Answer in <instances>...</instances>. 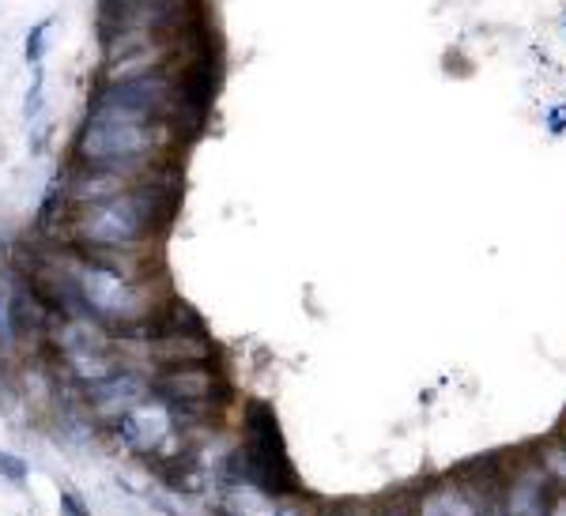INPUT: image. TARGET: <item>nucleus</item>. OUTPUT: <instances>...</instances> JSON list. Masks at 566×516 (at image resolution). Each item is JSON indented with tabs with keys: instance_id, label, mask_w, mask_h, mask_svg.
Listing matches in <instances>:
<instances>
[{
	"instance_id": "nucleus-11",
	"label": "nucleus",
	"mask_w": 566,
	"mask_h": 516,
	"mask_svg": "<svg viewBox=\"0 0 566 516\" xmlns=\"http://www.w3.org/2000/svg\"><path fill=\"white\" fill-rule=\"evenodd\" d=\"M57 509H61V516H91V505L72 486L57 490Z\"/></svg>"
},
{
	"instance_id": "nucleus-17",
	"label": "nucleus",
	"mask_w": 566,
	"mask_h": 516,
	"mask_svg": "<svg viewBox=\"0 0 566 516\" xmlns=\"http://www.w3.org/2000/svg\"><path fill=\"white\" fill-rule=\"evenodd\" d=\"M562 445H566V426H562Z\"/></svg>"
},
{
	"instance_id": "nucleus-4",
	"label": "nucleus",
	"mask_w": 566,
	"mask_h": 516,
	"mask_svg": "<svg viewBox=\"0 0 566 516\" xmlns=\"http://www.w3.org/2000/svg\"><path fill=\"white\" fill-rule=\"evenodd\" d=\"M152 392L170 400V403H186V408L212 411L215 403L227 400V381L219 377L212 362L205 366H170V370H155L152 374Z\"/></svg>"
},
{
	"instance_id": "nucleus-7",
	"label": "nucleus",
	"mask_w": 566,
	"mask_h": 516,
	"mask_svg": "<svg viewBox=\"0 0 566 516\" xmlns=\"http://www.w3.org/2000/svg\"><path fill=\"white\" fill-rule=\"evenodd\" d=\"M174 49H178V39H167V42H155L140 53H129V57H121L114 64H102V87L144 80V76H155V72L174 68Z\"/></svg>"
},
{
	"instance_id": "nucleus-2",
	"label": "nucleus",
	"mask_w": 566,
	"mask_h": 516,
	"mask_svg": "<svg viewBox=\"0 0 566 516\" xmlns=\"http://www.w3.org/2000/svg\"><path fill=\"white\" fill-rule=\"evenodd\" d=\"M174 185H162L159 174L144 177L136 189L87 204L68 215V237L76 249H148L152 234L170 219Z\"/></svg>"
},
{
	"instance_id": "nucleus-13",
	"label": "nucleus",
	"mask_w": 566,
	"mask_h": 516,
	"mask_svg": "<svg viewBox=\"0 0 566 516\" xmlns=\"http://www.w3.org/2000/svg\"><path fill=\"white\" fill-rule=\"evenodd\" d=\"M15 331H12V317H8V294H0V347H12Z\"/></svg>"
},
{
	"instance_id": "nucleus-3",
	"label": "nucleus",
	"mask_w": 566,
	"mask_h": 516,
	"mask_svg": "<svg viewBox=\"0 0 566 516\" xmlns=\"http://www.w3.org/2000/svg\"><path fill=\"white\" fill-rule=\"evenodd\" d=\"M65 264H68L72 283H76L83 317L95 321L106 331H118L121 340L133 336L136 328H144L159 313L148 280H125V275L87 261L80 249L68 253Z\"/></svg>"
},
{
	"instance_id": "nucleus-6",
	"label": "nucleus",
	"mask_w": 566,
	"mask_h": 516,
	"mask_svg": "<svg viewBox=\"0 0 566 516\" xmlns=\"http://www.w3.org/2000/svg\"><path fill=\"white\" fill-rule=\"evenodd\" d=\"M555 486H552V478L544 475L540 468V460H521L518 471L502 483V512L506 516H552L555 509Z\"/></svg>"
},
{
	"instance_id": "nucleus-9",
	"label": "nucleus",
	"mask_w": 566,
	"mask_h": 516,
	"mask_svg": "<svg viewBox=\"0 0 566 516\" xmlns=\"http://www.w3.org/2000/svg\"><path fill=\"white\" fill-rule=\"evenodd\" d=\"M49 27H53V20H42V23H34V27L27 30L23 53H27V64H34V68H39L42 57H46V34H49Z\"/></svg>"
},
{
	"instance_id": "nucleus-5",
	"label": "nucleus",
	"mask_w": 566,
	"mask_h": 516,
	"mask_svg": "<svg viewBox=\"0 0 566 516\" xmlns=\"http://www.w3.org/2000/svg\"><path fill=\"white\" fill-rule=\"evenodd\" d=\"M80 392H83V408L91 411V418L114 422L121 411H129L133 403L152 396V374H144L133 362H125L121 370H114L109 377H102L95 384H83Z\"/></svg>"
},
{
	"instance_id": "nucleus-18",
	"label": "nucleus",
	"mask_w": 566,
	"mask_h": 516,
	"mask_svg": "<svg viewBox=\"0 0 566 516\" xmlns=\"http://www.w3.org/2000/svg\"><path fill=\"white\" fill-rule=\"evenodd\" d=\"M0 264H4V253H0Z\"/></svg>"
},
{
	"instance_id": "nucleus-8",
	"label": "nucleus",
	"mask_w": 566,
	"mask_h": 516,
	"mask_svg": "<svg viewBox=\"0 0 566 516\" xmlns=\"http://www.w3.org/2000/svg\"><path fill=\"white\" fill-rule=\"evenodd\" d=\"M536 460H540L544 475L552 478L555 494H566V445H562V441H547V445H540Z\"/></svg>"
},
{
	"instance_id": "nucleus-1",
	"label": "nucleus",
	"mask_w": 566,
	"mask_h": 516,
	"mask_svg": "<svg viewBox=\"0 0 566 516\" xmlns=\"http://www.w3.org/2000/svg\"><path fill=\"white\" fill-rule=\"evenodd\" d=\"M174 125L148 121L129 109H114L91 102V114L76 136V166L91 170H114L125 177H152L159 170V155L167 151Z\"/></svg>"
},
{
	"instance_id": "nucleus-10",
	"label": "nucleus",
	"mask_w": 566,
	"mask_h": 516,
	"mask_svg": "<svg viewBox=\"0 0 566 516\" xmlns=\"http://www.w3.org/2000/svg\"><path fill=\"white\" fill-rule=\"evenodd\" d=\"M27 475H30V468H27V460H23V456H15V452H4V449H0V478H8V483L23 486V483H27Z\"/></svg>"
},
{
	"instance_id": "nucleus-15",
	"label": "nucleus",
	"mask_w": 566,
	"mask_h": 516,
	"mask_svg": "<svg viewBox=\"0 0 566 516\" xmlns=\"http://www.w3.org/2000/svg\"><path fill=\"white\" fill-rule=\"evenodd\" d=\"M370 516H412V505L396 502V505H386V509H378V512H370Z\"/></svg>"
},
{
	"instance_id": "nucleus-14",
	"label": "nucleus",
	"mask_w": 566,
	"mask_h": 516,
	"mask_svg": "<svg viewBox=\"0 0 566 516\" xmlns=\"http://www.w3.org/2000/svg\"><path fill=\"white\" fill-rule=\"evenodd\" d=\"M272 516H325V512H314V509L299 505L295 497H287V502H276V512H272Z\"/></svg>"
},
{
	"instance_id": "nucleus-12",
	"label": "nucleus",
	"mask_w": 566,
	"mask_h": 516,
	"mask_svg": "<svg viewBox=\"0 0 566 516\" xmlns=\"http://www.w3.org/2000/svg\"><path fill=\"white\" fill-rule=\"evenodd\" d=\"M42 102H46V99H42V64H39V68H34V87L27 90V102H23V117H27V121L39 117V114H42Z\"/></svg>"
},
{
	"instance_id": "nucleus-16",
	"label": "nucleus",
	"mask_w": 566,
	"mask_h": 516,
	"mask_svg": "<svg viewBox=\"0 0 566 516\" xmlns=\"http://www.w3.org/2000/svg\"><path fill=\"white\" fill-rule=\"evenodd\" d=\"M547 121H552V133L555 136L566 133V109H552V117H547Z\"/></svg>"
}]
</instances>
